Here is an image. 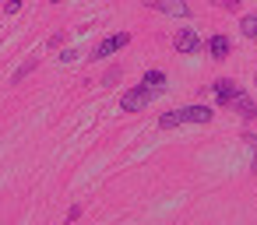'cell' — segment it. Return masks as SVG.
<instances>
[{
  "label": "cell",
  "mask_w": 257,
  "mask_h": 225,
  "mask_svg": "<svg viewBox=\"0 0 257 225\" xmlns=\"http://www.w3.org/2000/svg\"><path fill=\"white\" fill-rule=\"evenodd\" d=\"M211 106H180V109H169L159 116V127L162 130H176V127H190V123H211Z\"/></svg>",
  "instance_id": "cell-1"
},
{
  "label": "cell",
  "mask_w": 257,
  "mask_h": 225,
  "mask_svg": "<svg viewBox=\"0 0 257 225\" xmlns=\"http://www.w3.org/2000/svg\"><path fill=\"white\" fill-rule=\"evenodd\" d=\"M155 88H148V85H138V88H131V92H123L120 95V109L123 113H141V109H148L152 102H155Z\"/></svg>",
  "instance_id": "cell-2"
},
{
  "label": "cell",
  "mask_w": 257,
  "mask_h": 225,
  "mask_svg": "<svg viewBox=\"0 0 257 225\" xmlns=\"http://www.w3.org/2000/svg\"><path fill=\"white\" fill-rule=\"evenodd\" d=\"M131 43V32H116V36H106L95 50H92V60H106V57H113L116 50H123Z\"/></svg>",
  "instance_id": "cell-3"
},
{
  "label": "cell",
  "mask_w": 257,
  "mask_h": 225,
  "mask_svg": "<svg viewBox=\"0 0 257 225\" xmlns=\"http://www.w3.org/2000/svg\"><path fill=\"white\" fill-rule=\"evenodd\" d=\"M173 46H176V53H201L204 50V43H201V36L194 32V29H180L176 32V39H173Z\"/></svg>",
  "instance_id": "cell-4"
},
{
  "label": "cell",
  "mask_w": 257,
  "mask_h": 225,
  "mask_svg": "<svg viewBox=\"0 0 257 225\" xmlns=\"http://www.w3.org/2000/svg\"><path fill=\"white\" fill-rule=\"evenodd\" d=\"M148 11H159V15H173V18H187L190 8L183 4V0H145Z\"/></svg>",
  "instance_id": "cell-5"
},
{
  "label": "cell",
  "mask_w": 257,
  "mask_h": 225,
  "mask_svg": "<svg viewBox=\"0 0 257 225\" xmlns=\"http://www.w3.org/2000/svg\"><path fill=\"white\" fill-rule=\"evenodd\" d=\"M211 92H215V102H218V106H232V99L239 95V85H236L232 78H218V81L211 85Z\"/></svg>",
  "instance_id": "cell-6"
},
{
  "label": "cell",
  "mask_w": 257,
  "mask_h": 225,
  "mask_svg": "<svg viewBox=\"0 0 257 225\" xmlns=\"http://www.w3.org/2000/svg\"><path fill=\"white\" fill-rule=\"evenodd\" d=\"M232 109H236V113H239L243 120H253V116H257V102H253V99H250V95H246L243 88H239V95L232 99Z\"/></svg>",
  "instance_id": "cell-7"
},
{
  "label": "cell",
  "mask_w": 257,
  "mask_h": 225,
  "mask_svg": "<svg viewBox=\"0 0 257 225\" xmlns=\"http://www.w3.org/2000/svg\"><path fill=\"white\" fill-rule=\"evenodd\" d=\"M229 50H232L229 36H211V39H208V53H211V60H225Z\"/></svg>",
  "instance_id": "cell-8"
},
{
  "label": "cell",
  "mask_w": 257,
  "mask_h": 225,
  "mask_svg": "<svg viewBox=\"0 0 257 225\" xmlns=\"http://www.w3.org/2000/svg\"><path fill=\"white\" fill-rule=\"evenodd\" d=\"M141 85H148L155 92H166V71H145L141 74Z\"/></svg>",
  "instance_id": "cell-9"
},
{
  "label": "cell",
  "mask_w": 257,
  "mask_h": 225,
  "mask_svg": "<svg viewBox=\"0 0 257 225\" xmlns=\"http://www.w3.org/2000/svg\"><path fill=\"white\" fill-rule=\"evenodd\" d=\"M36 67H39V60H25V64H22V67H18L15 74H11V85H22V81H25V78H29V74H32Z\"/></svg>",
  "instance_id": "cell-10"
},
{
  "label": "cell",
  "mask_w": 257,
  "mask_h": 225,
  "mask_svg": "<svg viewBox=\"0 0 257 225\" xmlns=\"http://www.w3.org/2000/svg\"><path fill=\"white\" fill-rule=\"evenodd\" d=\"M239 32H243L246 39H257V15H243V18H239Z\"/></svg>",
  "instance_id": "cell-11"
},
{
  "label": "cell",
  "mask_w": 257,
  "mask_h": 225,
  "mask_svg": "<svg viewBox=\"0 0 257 225\" xmlns=\"http://www.w3.org/2000/svg\"><path fill=\"white\" fill-rule=\"evenodd\" d=\"M120 74H123L120 67H109V71L102 74V85H116V81H120Z\"/></svg>",
  "instance_id": "cell-12"
},
{
  "label": "cell",
  "mask_w": 257,
  "mask_h": 225,
  "mask_svg": "<svg viewBox=\"0 0 257 225\" xmlns=\"http://www.w3.org/2000/svg\"><path fill=\"white\" fill-rule=\"evenodd\" d=\"M222 11H239V0H215Z\"/></svg>",
  "instance_id": "cell-13"
},
{
  "label": "cell",
  "mask_w": 257,
  "mask_h": 225,
  "mask_svg": "<svg viewBox=\"0 0 257 225\" xmlns=\"http://www.w3.org/2000/svg\"><path fill=\"white\" fill-rule=\"evenodd\" d=\"M4 11H8V15H18V11H22V0H8Z\"/></svg>",
  "instance_id": "cell-14"
},
{
  "label": "cell",
  "mask_w": 257,
  "mask_h": 225,
  "mask_svg": "<svg viewBox=\"0 0 257 225\" xmlns=\"http://www.w3.org/2000/svg\"><path fill=\"white\" fill-rule=\"evenodd\" d=\"M81 218V204H71V211H67V221H78Z\"/></svg>",
  "instance_id": "cell-15"
},
{
  "label": "cell",
  "mask_w": 257,
  "mask_h": 225,
  "mask_svg": "<svg viewBox=\"0 0 257 225\" xmlns=\"http://www.w3.org/2000/svg\"><path fill=\"white\" fill-rule=\"evenodd\" d=\"M250 169H253V172H257V155H253V165H250Z\"/></svg>",
  "instance_id": "cell-16"
},
{
  "label": "cell",
  "mask_w": 257,
  "mask_h": 225,
  "mask_svg": "<svg viewBox=\"0 0 257 225\" xmlns=\"http://www.w3.org/2000/svg\"><path fill=\"white\" fill-rule=\"evenodd\" d=\"M50 4H57V0H50Z\"/></svg>",
  "instance_id": "cell-17"
}]
</instances>
